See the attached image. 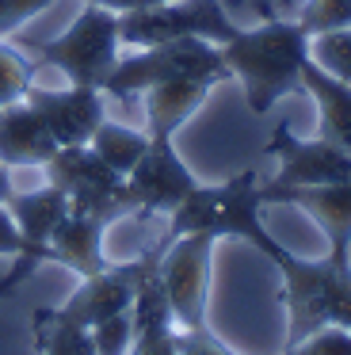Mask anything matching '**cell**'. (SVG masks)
I'll use <instances>...</instances> for the list:
<instances>
[{"mask_svg":"<svg viewBox=\"0 0 351 355\" xmlns=\"http://www.w3.org/2000/svg\"><path fill=\"white\" fill-rule=\"evenodd\" d=\"M218 50L229 77L241 80L248 111L267 115L286 92L302 88V65L309 62V35L298 19H267L259 27H241Z\"/></svg>","mask_w":351,"mask_h":355,"instance_id":"obj_1","label":"cell"},{"mask_svg":"<svg viewBox=\"0 0 351 355\" xmlns=\"http://www.w3.org/2000/svg\"><path fill=\"white\" fill-rule=\"evenodd\" d=\"M42 168H46V184L65 191L69 210L92 214L107 225L137 214V199L130 191L126 176H119L111 164L99 161V153L92 146H58V153Z\"/></svg>","mask_w":351,"mask_h":355,"instance_id":"obj_5","label":"cell"},{"mask_svg":"<svg viewBox=\"0 0 351 355\" xmlns=\"http://www.w3.org/2000/svg\"><path fill=\"white\" fill-rule=\"evenodd\" d=\"M282 355H351V332L328 324V329H317L313 336L282 347Z\"/></svg>","mask_w":351,"mask_h":355,"instance_id":"obj_26","label":"cell"},{"mask_svg":"<svg viewBox=\"0 0 351 355\" xmlns=\"http://www.w3.org/2000/svg\"><path fill=\"white\" fill-rule=\"evenodd\" d=\"M160 252H164V245L157 241V245H153L145 256H137V260L107 263L103 271H96V275H84L80 286H76L61 306H46L42 313L53 317V321L84 324V329H92V324L122 313V309H130V302H134L137 286L145 283V275L157 271Z\"/></svg>","mask_w":351,"mask_h":355,"instance_id":"obj_9","label":"cell"},{"mask_svg":"<svg viewBox=\"0 0 351 355\" xmlns=\"http://www.w3.org/2000/svg\"><path fill=\"white\" fill-rule=\"evenodd\" d=\"M237 31L241 27L225 12L221 0H160L153 8H137L119 16V39L137 50L172 42V39H210L221 46Z\"/></svg>","mask_w":351,"mask_h":355,"instance_id":"obj_8","label":"cell"},{"mask_svg":"<svg viewBox=\"0 0 351 355\" xmlns=\"http://www.w3.org/2000/svg\"><path fill=\"white\" fill-rule=\"evenodd\" d=\"M103 233H107V222H99V218H92V214H80V210H69L50 237L53 263L73 268L80 279L103 271L107 263H111L103 256Z\"/></svg>","mask_w":351,"mask_h":355,"instance_id":"obj_17","label":"cell"},{"mask_svg":"<svg viewBox=\"0 0 351 355\" xmlns=\"http://www.w3.org/2000/svg\"><path fill=\"white\" fill-rule=\"evenodd\" d=\"M264 195H259L256 168H244L221 184H198L180 207L168 214V233L160 237L176 241L183 233H214V237H241L256 248L259 256H271L279 241L264 225Z\"/></svg>","mask_w":351,"mask_h":355,"instance_id":"obj_3","label":"cell"},{"mask_svg":"<svg viewBox=\"0 0 351 355\" xmlns=\"http://www.w3.org/2000/svg\"><path fill=\"white\" fill-rule=\"evenodd\" d=\"M119 12L99 8L84 0L80 16L73 19L69 31H61L58 39L35 46L38 65H50L58 69L69 85H88L103 92L107 80H111L114 65H119Z\"/></svg>","mask_w":351,"mask_h":355,"instance_id":"obj_4","label":"cell"},{"mask_svg":"<svg viewBox=\"0 0 351 355\" xmlns=\"http://www.w3.org/2000/svg\"><path fill=\"white\" fill-rule=\"evenodd\" d=\"M53 0H0V39L15 35L27 19H35L38 12H46Z\"/></svg>","mask_w":351,"mask_h":355,"instance_id":"obj_28","label":"cell"},{"mask_svg":"<svg viewBox=\"0 0 351 355\" xmlns=\"http://www.w3.org/2000/svg\"><path fill=\"white\" fill-rule=\"evenodd\" d=\"M38 263H42V260H35V256H19V260L12 263V271H8V275H0V298H12L15 286L27 283V279L38 271Z\"/></svg>","mask_w":351,"mask_h":355,"instance_id":"obj_30","label":"cell"},{"mask_svg":"<svg viewBox=\"0 0 351 355\" xmlns=\"http://www.w3.org/2000/svg\"><path fill=\"white\" fill-rule=\"evenodd\" d=\"M0 256H12V260H19V256H35V260H42V263H53L50 248L35 245V241H27L19 233V225H15V218L8 214L4 202H0Z\"/></svg>","mask_w":351,"mask_h":355,"instance_id":"obj_27","label":"cell"},{"mask_svg":"<svg viewBox=\"0 0 351 355\" xmlns=\"http://www.w3.org/2000/svg\"><path fill=\"white\" fill-rule=\"evenodd\" d=\"M267 260L282 275L279 298L286 302V347L328 324L351 332V248H328L320 260H305L279 245Z\"/></svg>","mask_w":351,"mask_h":355,"instance_id":"obj_2","label":"cell"},{"mask_svg":"<svg viewBox=\"0 0 351 355\" xmlns=\"http://www.w3.org/2000/svg\"><path fill=\"white\" fill-rule=\"evenodd\" d=\"M225 77H214V73H203V77H176L164 80V85L145 88V119H149V138H176L183 123L195 115L206 103V96L221 85Z\"/></svg>","mask_w":351,"mask_h":355,"instance_id":"obj_14","label":"cell"},{"mask_svg":"<svg viewBox=\"0 0 351 355\" xmlns=\"http://www.w3.org/2000/svg\"><path fill=\"white\" fill-rule=\"evenodd\" d=\"M203 73H214V77L229 80V69L221 62L218 42L172 39V42H157V46H142L130 58H119V65H114L103 92L114 96V100H130V96L145 92L153 85H164V80H176V77H203Z\"/></svg>","mask_w":351,"mask_h":355,"instance_id":"obj_7","label":"cell"},{"mask_svg":"<svg viewBox=\"0 0 351 355\" xmlns=\"http://www.w3.org/2000/svg\"><path fill=\"white\" fill-rule=\"evenodd\" d=\"M12 191H15V187H12V176H8V168L0 164V202H4Z\"/></svg>","mask_w":351,"mask_h":355,"instance_id":"obj_32","label":"cell"},{"mask_svg":"<svg viewBox=\"0 0 351 355\" xmlns=\"http://www.w3.org/2000/svg\"><path fill=\"white\" fill-rule=\"evenodd\" d=\"M92 149L99 153V161L111 164L119 176H130V168H134L137 161H142V153L149 149V134L145 130H130V126H119V123H99V130L92 134L88 141Z\"/></svg>","mask_w":351,"mask_h":355,"instance_id":"obj_20","label":"cell"},{"mask_svg":"<svg viewBox=\"0 0 351 355\" xmlns=\"http://www.w3.org/2000/svg\"><path fill=\"white\" fill-rule=\"evenodd\" d=\"M88 4H99V8H111V12H137V8H153L160 0H88Z\"/></svg>","mask_w":351,"mask_h":355,"instance_id":"obj_31","label":"cell"},{"mask_svg":"<svg viewBox=\"0 0 351 355\" xmlns=\"http://www.w3.org/2000/svg\"><path fill=\"white\" fill-rule=\"evenodd\" d=\"M130 324H134V340H130L126 355H176L180 329H176L172 306H168L157 271H149L145 283L137 286L134 302H130Z\"/></svg>","mask_w":351,"mask_h":355,"instance_id":"obj_16","label":"cell"},{"mask_svg":"<svg viewBox=\"0 0 351 355\" xmlns=\"http://www.w3.org/2000/svg\"><path fill=\"white\" fill-rule=\"evenodd\" d=\"M58 153L46 119L27 100L0 107V164L4 168H42Z\"/></svg>","mask_w":351,"mask_h":355,"instance_id":"obj_15","label":"cell"},{"mask_svg":"<svg viewBox=\"0 0 351 355\" xmlns=\"http://www.w3.org/2000/svg\"><path fill=\"white\" fill-rule=\"evenodd\" d=\"M23 100L46 119L58 146H88L99 123L107 119L103 92L88 85H69V88H27Z\"/></svg>","mask_w":351,"mask_h":355,"instance_id":"obj_12","label":"cell"},{"mask_svg":"<svg viewBox=\"0 0 351 355\" xmlns=\"http://www.w3.org/2000/svg\"><path fill=\"white\" fill-rule=\"evenodd\" d=\"M31 324H35V347L42 355H96L92 329H84V324L53 321L42 309L31 313Z\"/></svg>","mask_w":351,"mask_h":355,"instance_id":"obj_21","label":"cell"},{"mask_svg":"<svg viewBox=\"0 0 351 355\" xmlns=\"http://www.w3.org/2000/svg\"><path fill=\"white\" fill-rule=\"evenodd\" d=\"M214 233H183L176 241H164L157 275L168 294L176 329L198 332L210 329V271H214Z\"/></svg>","mask_w":351,"mask_h":355,"instance_id":"obj_6","label":"cell"},{"mask_svg":"<svg viewBox=\"0 0 351 355\" xmlns=\"http://www.w3.org/2000/svg\"><path fill=\"white\" fill-rule=\"evenodd\" d=\"M137 199V214H172L198 187V176L176 153V138H149V149L126 176Z\"/></svg>","mask_w":351,"mask_h":355,"instance_id":"obj_11","label":"cell"},{"mask_svg":"<svg viewBox=\"0 0 351 355\" xmlns=\"http://www.w3.org/2000/svg\"><path fill=\"white\" fill-rule=\"evenodd\" d=\"M298 24L305 27V35H325L351 27V0H305L298 12Z\"/></svg>","mask_w":351,"mask_h":355,"instance_id":"obj_24","label":"cell"},{"mask_svg":"<svg viewBox=\"0 0 351 355\" xmlns=\"http://www.w3.org/2000/svg\"><path fill=\"white\" fill-rule=\"evenodd\" d=\"M309 62L320 65L328 77L351 85V27L313 35V39H309Z\"/></svg>","mask_w":351,"mask_h":355,"instance_id":"obj_22","label":"cell"},{"mask_svg":"<svg viewBox=\"0 0 351 355\" xmlns=\"http://www.w3.org/2000/svg\"><path fill=\"white\" fill-rule=\"evenodd\" d=\"M302 88L317 103V138L351 153V85L328 77L320 65H302Z\"/></svg>","mask_w":351,"mask_h":355,"instance_id":"obj_18","label":"cell"},{"mask_svg":"<svg viewBox=\"0 0 351 355\" xmlns=\"http://www.w3.org/2000/svg\"><path fill=\"white\" fill-rule=\"evenodd\" d=\"M176 352H180V355H237L225 340L214 336V329L180 332V336H176Z\"/></svg>","mask_w":351,"mask_h":355,"instance_id":"obj_29","label":"cell"},{"mask_svg":"<svg viewBox=\"0 0 351 355\" xmlns=\"http://www.w3.org/2000/svg\"><path fill=\"white\" fill-rule=\"evenodd\" d=\"M264 202H286L309 214L320 225L328 248H351V184H317V187H275L259 184Z\"/></svg>","mask_w":351,"mask_h":355,"instance_id":"obj_13","label":"cell"},{"mask_svg":"<svg viewBox=\"0 0 351 355\" xmlns=\"http://www.w3.org/2000/svg\"><path fill=\"white\" fill-rule=\"evenodd\" d=\"M267 157L279 161L275 187H317V184H351V153L325 138H298L286 123L271 130L264 146Z\"/></svg>","mask_w":351,"mask_h":355,"instance_id":"obj_10","label":"cell"},{"mask_svg":"<svg viewBox=\"0 0 351 355\" xmlns=\"http://www.w3.org/2000/svg\"><path fill=\"white\" fill-rule=\"evenodd\" d=\"M8 214L15 218V225H19V233L27 241H35V245L50 248V237L53 230L61 225V218L69 214V199L65 191H58L53 184L38 187V191H12L4 199Z\"/></svg>","mask_w":351,"mask_h":355,"instance_id":"obj_19","label":"cell"},{"mask_svg":"<svg viewBox=\"0 0 351 355\" xmlns=\"http://www.w3.org/2000/svg\"><path fill=\"white\" fill-rule=\"evenodd\" d=\"M31 73H35V65H31L15 46L0 42V107H8V103H19L23 96H27Z\"/></svg>","mask_w":351,"mask_h":355,"instance_id":"obj_23","label":"cell"},{"mask_svg":"<svg viewBox=\"0 0 351 355\" xmlns=\"http://www.w3.org/2000/svg\"><path fill=\"white\" fill-rule=\"evenodd\" d=\"M92 340H96V355H126L130 340H134V324H130V309L107 317V321L92 324Z\"/></svg>","mask_w":351,"mask_h":355,"instance_id":"obj_25","label":"cell"}]
</instances>
